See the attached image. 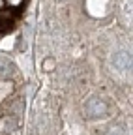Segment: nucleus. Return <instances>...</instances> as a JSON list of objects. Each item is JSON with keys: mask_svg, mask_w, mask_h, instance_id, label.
Returning a JSON list of instances; mask_svg holds the SVG:
<instances>
[{"mask_svg": "<svg viewBox=\"0 0 133 135\" xmlns=\"http://www.w3.org/2000/svg\"><path fill=\"white\" fill-rule=\"evenodd\" d=\"M85 109H86V114L88 116H99V114H105V111H107V105L103 103V101H99V99H90L88 103L85 105Z\"/></svg>", "mask_w": 133, "mask_h": 135, "instance_id": "obj_1", "label": "nucleus"}, {"mask_svg": "<svg viewBox=\"0 0 133 135\" xmlns=\"http://www.w3.org/2000/svg\"><path fill=\"white\" fill-rule=\"evenodd\" d=\"M114 64H116V68H120V70H127V68H129V58H127V55H126V53L116 55V56H114Z\"/></svg>", "mask_w": 133, "mask_h": 135, "instance_id": "obj_2", "label": "nucleus"}, {"mask_svg": "<svg viewBox=\"0 0 133 135\" xmlns=\"http://www.w3.org/2000/svg\"><path fill=\"white\" fill-rule=\"evenodd\" d=\"M9 75H11V64L0 58V77H2V79H8Z\"/></svg>", "mask_w": 133, "mask_h": 135, "instance_id": "obj_3", "label": "nucleus"}, {"mask_svg": "<svg viewBox=\"0 0 133 135\" xmlns=\"http://www.w3.org/2000/svg\"><path fill=\"white\" fill-rule=\"evenodd\" d=\"M23 2H24V0H6V4H8L9 8H19Z\"/></svg>", "mask_w": 133, "mask_h": 135, "instance_id": "obj_4", "label": "nucleus"}, {"mask_svg": "<svg viewBox=\"0 0 133 135\" xmlns=\"http://www.w3.org/2000/svg\"><path fill=\"white\" fill-rule=\"evenodd\" d=\"M51 66H53V60H47V62H45V70L49 71V68H51Z\"/></svg>", "mask_w": 133, "mask_h": 135, "instance_id": "obj_5", "label": "nucleus"}]
</instances>
